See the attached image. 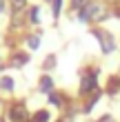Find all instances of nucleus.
<instances>
[{
	"label": "nucleus",
	"instance_id": "obj_1",
	"mask_svg": "<svg viewBox=\"0 0 120 122\" xmlns=\"http://www.w3.org/2000/svg\"><path fill=\"white\" fill-rule=\"evenodd\" d=\"M104 18V9L98 2H89V5H84L82 7V11H80V20H102Z\"/></svg>",
	"mask_w": 120,
	"mask_h": 122
},
{
	"label": "nucleus",
	"instance_id": "obj_2",
	"mask_svg": "<svg viewBox=\"0 0 120 122\" xmlns=\"http://www.w3.org/2000/svg\"><path fill=\"white\" fill-rule=\"evenodd\" d=\"M96 36H98V38H100V42H102V51L104 53H111V51H114V40H111V36L109 33H102V31H96Z\"/></svg>",
	"mask_w": 120,
	"mask_h": 122
},
{
	"label": "nucleus",
	"instance_id": "obj_3",
	"mask_svg": "<svg viewBox=\"0 0 120 122\" xmlns=\"http://www.w3.org/2000/svg\"><path fill=\"white\" fill-rule=\"evenodd\" d=\"M9 116H11L13 122H27V109L18 104V107H13V109L9 111Z\"/></svg>",
	"mask_w": 120,
	"mask_h": 122
},
{
	"label": "nucleus",
	"instance_id": "obj_4",
	"mask_svg": "<svg viewBox=\"0 0 120 122\" xmlns=\"http://www.w3.org/2000/svg\"><path fill=\"white\" fill-rule=\"evenodd\" d=\"M91 89H96V73H89L82 78V84H80V91L82 93H89Z\"/></svg>",
	"mask_w": 120,
	"mask_h": 122
},
{
	"label": "nucleus",
	"instance_id": "obj_5",
	"mask_svg": "<svg viewBox=\"0 0 120 122\" xmlns=\"http://www.w3.org/2000/svg\"><path fill=\"white\" fill-rule=\"evenodd\" d=\"M51 87H53V82H51V78H49V76H45V78H42V80H40V91H45V93H49V91H51Z\"/></svg>",
	"mask_w": 120,
	"mask_h": 122
},
{
	"label": "nucleus",
	"instance_id": "obj_6",
	"mask_svg": "<svg viewBox=\"0 0 120 122\" xmlns=\"http://www.w3.org/2000/svg\"><path fill=\"white\" fill-rule=\"evenodd\" d=\"M0 89H5V91H11L13 89V80H11L9 76H5L2 80H0Z\"/></svg>",
	"mask_w": 120,
	"mask_h": 122
},
{
	"label": "nucleus",
	"instance_id": "obj_7",
	"mask_svg": "<svg viewBox=\"0 0 120 122\" xmlns=\"http://www.w3.org/2000/svg\"><path fill=\"white\" fill-rule=\"evenodd\" d=\"M31 122H49V111H38Z\"/></svg>",
	"mask_w": 120,
	"mask_h": 122
},
{
	"label": "nucleus",
	"instance_id": "obj_8",
	"mask_svg": "<svg viewBox=\"0 0 120 122\" xmlns=\"http://www.w3.org/2000/svg\"><path fill=\"white\" fill-rule=\"evenodd\" d=\"M38 45H40L38 36H31V38H29V47H31V49H38Z\"/></svg>",
	"mask_w": 120,
	"mask_h": 122
},
{
	"label": "nucleus",
	"instance_id": "obj_9",
	"mask_svg": "<svg viewBox=\"0 0 120 122\" xmlns=\"http://www.w3.org/2000/svg\"><path fill=\"white\" fill-rule=\"evenodd\" d=\"M60 7H62V0H53V16L60 13Z\"/></svg>",
	"mask_w": 120,
	"mask_h": 122
},
{
	"label": "nucleus",
	"instance_id": "obj_10",
	"mask_svg": "<svg viewBox=\"0 0 120 122\" xmlns=\"http://www.w3.org/2000/svg\"><path fill=\"white\" fill-rule=\"evenodd\" d=\"M22 62H27V56H16V58H13V64H22Z\"/></svg>",
	"mask_w": 120,
	"mask_h": 122
},
{
	"label": "nucleus",
	"instance_id": "obj_11",
	"mask_svg": "<svg viewBox=\"0 0 120 122\" xmlns=\"http://www.w3.org/2000/svg\"><path fill=\"white\" fill-rule=\"evenodd\" d=\"M13 7H16V11H20L25 7V0H13Z\"/></svg>",
	"mask_w": 120,
	"mask_h": 122
},
{
	"label": "nucleus",
	"instance_id": "obj_12",
	"mask_svg": "<svg viewBox=\"0 0 120 122\" xmlns=\"http://www.w3.org/2000/svg\"><path fill=\"white\" fill-rule=\"evenodd\" d=\"M84 5H87V0H73V7H76V9H82Z\"/></svg>",
	"mask_w": 120,
	"mask_h": 122
},
{
	"label": "nucleus",
	"instance_id": "obj_13",
	"mask_svg": "<svg viewBox=\"0 0 120 122\" xmlns=\"http://www.w3.org/2000/svg\"><path fill=\"white\" fill-rule=\"evenodd\" d=\"M31 20H33V22L38 20V9H33V11H31Z\"/></svg>",
	"mask_w": 120,
	"mask_h": 122
},
{
	"label": "nucleus",
	"instance_id": "obj_14",
	"mask_svg": "<svg viewBox=\"0 0 120 122\" xmlns=\"http://www.w3.org/2000/svg\"><path fill=\"white\" fill-rule=\"evenodd\" d=\"M5 9V0H0V11H2Z\"/></svg>",
	"mask_w": 120,
	"mask_h": 122
}]
</instances>
